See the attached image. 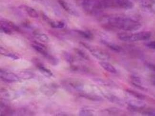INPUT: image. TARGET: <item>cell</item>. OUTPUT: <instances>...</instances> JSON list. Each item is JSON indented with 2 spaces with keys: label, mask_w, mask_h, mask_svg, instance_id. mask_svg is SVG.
Masks as SVG:
<instances>
[{
  "label": "cell",
  "mask_w": 155,
  "mask_h": 116,
  "mask_svg": "<svg viewBox=\"0 0 155 116\" xmlns=\"http://www.w3.org/2000/svg\"><path fill=\"white\" fill-rule=\"evenodd\" d=\"M101 21L105 25L128 32L138 30L142 27L141 24L137 21L119 16H106L101 19Z\"/></svg>",
  "instance_id": "1"
},
{
  "label": "cell",
  "mask_w": 155,
  "mask_h": 116,
  "mask_svg": "<svg viewBox=\"0 0 155 116\" xmlns=\"http://www.w3.org/2000/svg\"><path fill=\"white\" fill-rule=\"evenodd\" d=\"M152 33L150 31H141L132 34L129 33H121L117 34L118 39L125 42H134L149 39L151 37Z\"/></svg>",
  "instance_id": "2"
},
{
  "label": "cell",
  "mask_w": 155,
  "mask_h": 116,
  "mask_svg": "<svg viewBox=\"0 0 155 116\" xmlns=\"http://www.w3.org/2000/svg\"><path fill=\"white\" fill-rule=\"evenodd\" d=\"M104 9L117 8L130 10L134 7V4L130 0H102Z\"/></svg>",
  "instance_id": "3"
},
{
  "label": "cell",
  "mask_w": 155,
  "mask_h": 116,
  "mask_svg": "<svg viewBox=\"0 0 155 116\" xmlns=\"http://www.w3.org/2000/svg\"><path fill=\"white\" fill-rule=\"evenodd\" d=\"M82 6L84 10L89 14H96L103 10L101 0H84Z\"/></svg>",
  "instance_id": "4"
},
{
  "label": "cell",
  "mask_w": 155,
  "mask_h": 116,
  "mask_svg": "<svg viewBox=\"0 0 155 116\" xmlns=\"http://www.w3.org/2000/svg\"><path fill=\"white\" fill-rule=\"evenodd\" d=\"M81 44L91 53L94 57L101 61H107L110 58V55L106 51L97 47L91 46L86 43H81Z\"/></svg>",
  "instance_id": "5"
},
{
  "label": "cell",
  "mask_w": 155,
  "mask_h": 116,
  "mask_svg": "<svg viewBox=\"0 0 155 116\" xmlns=\"http://www.w3.org/2000/svg\"><path fill=\"white\" fill-rule=\"evenodd\" d=\"M58 86L54 83L46 84L41 86L40 90L44 95L51 97L54 95L58 91Z\"/></svg>",
  "instance_id": "6"
},
{
  "label": "cell",
  "mask_w": 155,
  "mask_h": 116,
  "mask_svg": "<svg viewBox=\"0 0 155 116\" xmlns=\"http://www.w3.org/2000/svg\"><path fill=\"white\" fill-rule=\"evenodd\" d=\"M1 79L5 82H19L20 78L17 75L14 73L6 72L5 70L1 69L0 71Z\"/></svg>",
  "instance_id": "7"
},
{
  "label": "cell",
  "mask_w": 155,
  "mask_h": 116,
  "mask_svg": "<svg viewBox=\"0 0 155 116\" xmlns=\"http://www.w3.org/2000/svg\"><path fill=\"white\" fill-rule=\"evenodd\" d=\"M128 109L133 112L138 111L140 109L144 108L146 104L141 99H133L127 102Z\"/></svg>",
  "instance_id": "8"
},
{
  "label": "cell",
  "mask_w": 155,
  "mask_h": 116,
  "mask_svg": "<svg viewBox=\"0 0 155 116\" xmlns=\"http://www.w3.org/2000/svg\"><path fill=\"white\" fill-rule=\"evenodd\" d=\"M31 62H33V63L36 67H37V68L39 70L40 72L44 76L46 77H51L53 76V74L51 71L46 68V67H45L44 66V64L38 59L34 58L31 60Z\"/></svg>",
  "instance_id": "9"
},
{
  "label": "cell",
  "mask_w": 155,
  "mask_h": 116,
  "mask_svg": "<svg viewBox=\"0 0 155 116\" xmlns=\"http://www.w3.org/2000/svg\"><path fill=\"white\" fill-rule=\"evenodd\" d=\"M58 2L59 5L61 6V7L64 9L66 12H68L72 15L75 16H78V14L77 11L75 10L72 6L68 4V2L64 0H59Z\"/></svg>",
  "instance_id": "10"
},
{
  "label": "cell",
  "mask_w": 155,
  "mask_h": 116,
  "mask_svg": "<svg viewBox=\"0 0 155 116\" xmlns=\"http://www.w3.org/2000/svg\"><path fill=\"white\" fill-rule=\"evenodd\" d=\"M142 6L147 11H155V1L154 0H144L142 2Z\"/></svg>",
  "instance_id": "11"
},
{
  "label": "cell",
  "mask_w": 155,
  "mask_h": 116,
  "mask_svg": "<svg viewBox=\"0 0 155 116\" xmlns=\"http://www.w3.org/2000/svg\"><path fill=\"white\" fill-rule=\"evenodd\" d=\"M99 65L107 72H109L111 73H117V70L111 64L105 61H101L99 62Z\"/></svg>",
  "instance_id": "12"
},
{
  "label": "cell",
  "mask_w": 155,
  "mask_h": 116,
  "mask_svg": "<svg viewBox=\"0 0 155 116\" xmlns=\"http://www.w3.org/2000/svg\"><path fill=\"white\" fill-rule=\"evenodd\" d=\"M33 34H34L35 37L41 42L47 43H48L49 41V37L45 34H44L42 32L38 31H34Z\"/></svg>",
  "instance_id": "13"
},
{
  "label": "cell",
  "mask_w": 155,
  "mask_h": 116,
  "mask_svg": "<svg viewBox=\"0 0 155 116\" xmlns=\"http://www.w3.org/2000/svg\"><path fill=\"white\" fill-rule=\"evenodd\" d=\"M31 47H33L34 49L36 50L37 52H38L40 53L43 55V56H45V58H46L49 55L45 50V47L43 45L42 46V44L35 43V44L31 45Z\"/></svg>",
  "instance_id": "14"
},
{
  "label": "cell",
  "mask_w": 155,
  "mask_h": 116,
  "mask_svg": "<svg viewBox=\"0 0 155 116\" xmlns=\"http://www.w3.org/2000/svg\"><path fill=\"white\" fill-rule=\"evenodd\" d=\"M105 96L106 98H107V99L109 100L110 102L117 104V105H120V106H124L123 102L117 96L111 94H105Z\"/></svg>",
  "instance_id": "15"
},
{
  "label": "cell",
  "mask_w": 155,
  "mask_h": 116,
  "mask_svg": "<svg viewBox=\"0 0 155 116\" xmlns=\"http://www.w3.org/2000/svg\"><path fill=\"white\" fill-rule=\"evenodd\" d=\"M102 43L113 51H116L117 53H119L122 50L121 47L117 44H114L112 43H109V42H107V41H105V40L102 41Z\"/></svg>",
  "instance_id": "16"
},
{
  "label": "cell",
  "mask_w": 155,
  "mask_h": 116,
  "mask_svg": "<svg viewBox=\"0 0 155 116\" xmlns=\"http://www.w3.org/2000/svg\"><path fill=\"white\" fill-rule=\"evenodd\" d=\"M46 22L49 24L53 28H57V29H62L64 28L65 25L64 22L63 21H55L51 20L48 18Z\"/></svg>",
  "instance_id": "17"
},
{
  "label": "cell",
  "mask_w": 155,
  "mask_h": 116,
  "mask_svg": "<svg viewBox=\"0 0 155 116\" xmlns=\"http://www.w3.org/2000/svg\"><path fill=\"white\" fill-rule=\"evenodd\" d=\"M20 79H29L33 78L34 77V74L29 71H21L17 74Z\"/></svg>",
  "instance_id": "18"
},
{
  "label": "cell",
  "mask_w": 155,
  "mask_h": 116,
  "mask_svg": "<svg viewBox=\"0 0 155 116\" xmlns=\"http://www.w3.org/2000/svg\"><path fill=\"white\" fill-rule=\"evenodd\" d=\"M79 115L81 116H94L93 111L87 108H83L79 111Z\"/></svg>",
  "instance_id": "19"
},
{
  "label": "cell",
  "mask_w": 155,
  "mask_h": 116,
  "mask_svg": "<svg viewBox=\"0 0 155 116\" xmlns=\"http://www.w3.org/2000/svg\"><path fill=\"white\" fill-rule=\"evenodd\" d=\"M25 10H26L27 14L30 17L33 18H37L38 17V14L37 13L35 9L34 8H31L29 6H26L25 8Z\"/></svg>",
  "instance_id": "20"
},
{
  "label": "cell",
  "mask_w": 155,
  "mask_h": 116,
  "mask_svg": "<svg viewBox=\"0 0 155 116\" xmlns=\"http://www.w3.org/2000/svg\"><path fill=\"white\" fill-rule=\"evenodd\" d=\"M75 32L78 33L81 37L87 39H91L93 38L92 34L88 31H83L82 30H75Z\"/></svg>",
  "instance_id": "21"
},
{
  "label": "cell",
  "mask_w": 155,
  "mask_h": 116,
  "mask_svg": "<svg viewBox=\"0 0 155 116\" xmlns=\"http://www.w3.org/2000/svg\"><path fill=\"white\" fill-rule=\"evenodd\" d=\"M126 92H128L129 94H130L132 96H134L135 98L137 99H144L145 98V96L143 94H141L140 93L137 92H135V91H132L131 89H126Z\"/></svg>",
  "instance_id": "22"
},
{
  "label": "cell",
  "mask_w": 155,
  "mask_h": 116,
  "mask_svg": "<svg viewBox=\"0 0 155 116\" xmlns=\"http://www.w3.org/2000/svg\"><path fill=\"white\" fill-rule=\"evenodd\" d=\"M81 96H82L83 97L94 101H100L102 99L99 96L96 95H92V94H84V93H83V94H81Z\"/></svg>",
  "instance_id": "23"
},
{
  "label": "cell",
  "mask_w": 155,
  "mask_h": 116,
  "mask_svg": "<svg viewBox=\"0 0 155 116\" xmlns=\"http://www.w3.org/2000/svg\"><path fill=\"white\" fill-rule=\"evenodd\" d=\"M69 85L78 91H81L83 89V85L79 82L75 81H70L68 82Z\"/></svg>",
  "instance_id": "24"
},
{
  "label": "cell",
  "mask_w": 155,
  "mask_h": 116,
  "mask_svg": "<svg viewBox=\"0 0 155 116\" xmlns=\"http://www.w3.org/2000/svg\"><path fill=\"white\" fill-rule=\"evenodd\" d=\"M1 31L6 34L10 35L12 34V31L11 28H9L7 25L4 24V22L1 21Z\"/></svg>",
  "instance_id": "25"
},
{
  "label": "cell",
  "mask_w": 155,
  "mask_h": 116,
  "mask_svg": "<svg viewBox=\"0 0 155 116\" xmlns=\"http://www.w3.org/2000/svg\"><path fill=\"white\" fill-rule=\"evenodd\" d=\"M74 50L75 53H77V54L79 56L81 57V58H83L84 59L86 60H89V56L84 51L82 50L79 49H78V48H75Z\"/></svg>",
  "instance_id": "26"
},
{
  "label": "cell",
  "mask_w": 155,
  "mask_h": 116,
  "mask_svg": "<svg viewBox=\"0 0 155 116\" xmlns=\"http://www.w3.org/2000/svg\"><path fill=\"white\" fill-rule=\"evenodd\" d=\"M2 22H4V24H5L6 25H7L9 28L14 30L15 31L20 32V28L16 25L15 24L14 22H12L11 21H2Z\"/></svg>",
  "instance_id": "27"
},
{
  "label": "cell",
  "mask_w": 155,
  "mask_h": 116,
  "mask_svg": "<svg viewBox=\"0 0 155 116\" xmlns=\"http://www.w3.org/2000/svg\"><path fill=\"white\" fill-rule=\"evenodd\" d=\"M63 57L64 60L68 63H72L74 62V58L72 55L70 54L68 52H64L63 53Z\"/></svg>",
  "instance_id": "28"
},
{
  "label": "cell",
  "mask_w": 155,
  "mask_h": 116,
  "mask_svg": "<svg viewBox=\"0 0 155 116\" xmlns=\"http://www.w3.org/2000/svg\"><path fill=\"white\" fill-rule=\"evenodd\" d=\"M46 58L52 65H56L58 64L59 61L58 59L54 58L50 55H49Z\"/></svg>",
  "instance_id": "29"
},
{
  "label": "cell",
  "mask_w": 155,
  "mask_h": 116,
  "mask_svg": "<svg viewBox=\"0 0 155 116\" xmlns=\"http://www.w3.org/2000/svg\"><path fill=\"white\" fill-rule=\"evenodd\" d=\"M120 109L115 108H107L106 111L109 114H116L119 113L120 112Z\"/></svg>",
  "instance_id": "30"
},
{
  "label": "cell",
  "mask_w": 155,
  "mask_h": 116,
  "mask_svg": "<svg viewBox=\"0 0 155 116\" xmlns=\"http://www.w3.org/2000/svg\"><path fill=\"white\" fill-rule=\"evenodd\" d=\"M4 55L7 56V57H9V58H11L12 59L14 60L19 59V57L16 55L12 53H6Z\"/></svg>",
  "instance_id": "31"
},
{
  "label": "cell",
  "mask_w": 155,
  "mask_h": 116,
  "mask_svg": "<svg viewBox=\"0 0 155 116\" xmlns=\"http://www.w3.org/2000/svg\"><path fill=\"white\" fill-rule=\"evenodd\" d=\"M94 81L97 82L98 83L101 84L102 85H107L109 84V83L107 81L103 80V79H94Z\"/></svg>",
  "instance_id": "32"
},
{
  "label": "cell",
  "mask_w": 155,
  "mask_h": 116,
  "mask_svg": "<svg viewBox=\"0 0 155 116\" xmlns=\"http://www.w3.org/2000/svg\"><path fill=\"white\" fill-rule=\"evenodd\" d=\"M146 66L150 70L155 72V64L151 63H146Z\"/></svg>",
  "instance_id": "33"
},
{
  "label": "cell",
  "mask_w": 155,
  "mask_h": 116,
  "mask_svg": "<svg viewBox=\"0 0 155 116\" xmlns=\"http://www.w3.org/2000/svg\"><path fill=\"white\" fill-rule=\"evenodd\" d=\"M144 115H147V116H155V111H145L143 113Z\"/></svg>",
  "instance_id": "34"
},
{
  "label": "cell",
  "mask_w": 155,
  "mask_h": 116,
  "mask_svg": "<svg viewBox=\"0 0 155 116\" xmlns=\"http://www.w3.org/2000/svg\"><path fill=\"white\" fill-rule=\"evenodd\" d=\"M147 46L151 49L155 50V41H151L147 44Z\"/></svg>",
  "instance_id": "35"
},
{
  "label": "cell",
  "mask_w": 155,
  "mask_h": 116,
  "mask_svg": "<svg viewBox=\"0 0 155 116\" xmlns=\"http://www.w3.org/2000/svg\"><path fill=\"white\" fill-rule=\"evenodd\" d=\"M150 82L152 85L155 86V75H153L151 77Z\"/></svg>",
  "instance_id": "36"
}]
</instances>
